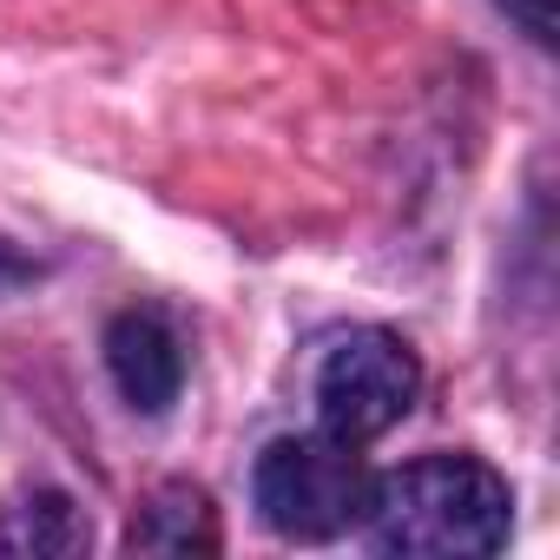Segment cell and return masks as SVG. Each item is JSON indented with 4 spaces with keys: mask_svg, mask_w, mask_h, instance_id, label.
<instances>
[{
    "mask_svg": "<svg viewBox=\"0 0 560 560\" xmlns=\"http://www.w3.org/2000/svg\"><path fill=\"white\" fill-rule=\"evenodd\" d=\"M106 363H113L119 396L145 416L172 409L178 389H185V350H178V330L159 311H119L113 330H106Z\"/></svg>",
    "mask_w": 560,
    "mask_h": 560,
    "instance_id": "4",
    "label": "cell"
},
{
    "mask_svg": "<svg viewBox=\"0 0 560 560\" xmlns=\"http://www.w3.org/2000/svg\"><path fill=\"white\" fill-rule=\"evenodd\" d=\"M514 521L508 481L475 455H422L370 481L363 494V534L376 553L409 560H462V553H501Z\"/></svg>",
    "mask_w": 560,
    "mask_h": 560,
    "instance_id": "1",
    "label": "cell"
},
{
    "mask_svg": "<svg viewBox=\"0 0 560 560\" xmlns=\"http://www.w3.org/2000/svg\"><path fill=\"white\" fill-rule=\"evenodd\" d=\"M250 494H257V514H264L270 534H284V540H330L350 521H363L370 475H363L357 442H343L330 429L277 435L257 455Z\"/></svg>",
    "mask_w": 560,
    "mask_h": 560,
    "instance_id": "2",
    "label": "cell"
},
{
    "mask_svg": "<svg viewBox=\"0 0 560 560\" xmlns=\"http://www.w3.org/2000/svg\"><path fill=\"white\" fill-rule=\"evenodd\" d=\"M422 389V363L396 330H350L324 350L317 363V416L343 442H376L389 435Z\"/></svg>",
    "mask_w": 560,
    "mask_h": 560,
    "instance_id": "3",
    "label": "cell"
},
{
    "mask_svg": "<svg viewBox=\"0 0 560 560\" xmlns=\"http://www.w3.org/2000/svg\"><path fill=\"white\" fill-rule=\"evenodd\" d=\"M21 277H27V257H21L8 237H0V284H21Z\"/></svg>",
    "mask_w": 560,
    "mask_h": 560,
    "instance_id": "8",
    "label": "cell"
},
{
    "mask_svg": "<svg viewBox=\"0 0 560 560\" xmlns=\"http://www.w3.org/2000/svg\"><path fill=\"white\" fill-rule=\"evenodd\" d=\"M501 8L521 21V34H527V40H540V47L553 40V0H501Z\"/></svg>",
    "mask_w": 560,
    "mask_h": 560,
    "instance_id": "7",
    "label": "cell"
},
{
    "mask_svg": "<svg viewBox=\"0 0 560 560\" xmlns=\"http://www.w3.org/2000/svg\"><path fill=\"white\" fill-rule=\"evenodd\" d=\"M126 547L132 553H218V514H211V501L198 488L172 481L132 514Z\"/></svg>",
    "mask_w": 560,
    "mask_h": 560,
    "instance_id": "6",
    "label": "cell"
},
{
    "mask_svg": "<svg viewBox=\"0 0 560 560\" xmlns=\"http://www.w3.org/2000/svg\"><path fill=\"white\" fill-rule=\"evenodd\" d=\"M86 547H93V527L73 508V494H60V488H34V494H14L0 508V553L67 560V553H86Z\"/></svg>",
    "mask_w": 560,
    "mask_h": 560,
    "instance_id": "5",
    "label": "cell"
}]
</instances>
